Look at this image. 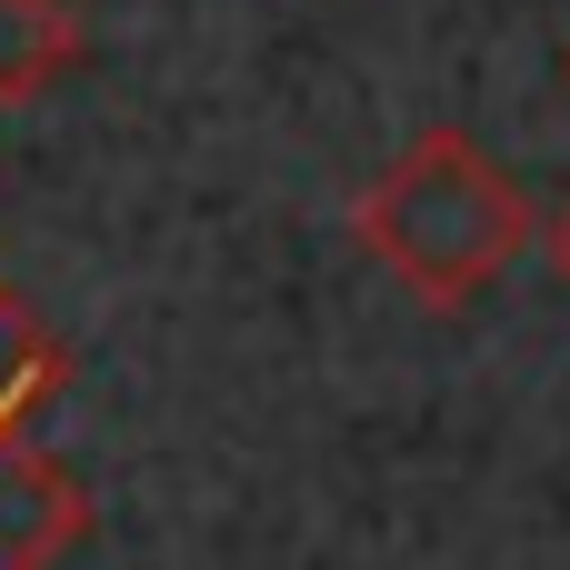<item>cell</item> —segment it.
Segmentation results:
<instances>
[{"label":"cell","instance_id":"obj_1","mask_svg":"<svg viewBox=\"0 0 570 570\" xmlns=\"http://www.w3.org/2000/svg\"><path fill=\"white\" fill-rule=\"evenodd\" d=\"M361 250L431 311L491 291L521 250H531V200L521 180L461 140V130H421L371 190H361Z\"/></svg>","mask_w":570,"mask_h":570},{"label":"cell","instance_id":"obj_4","mask_svg":"<svg viewBox=\"0 0 570 570\" xmlns=\"http://www.w3.org/2000/svg\"><path fill=\"white\" fill-rule=\"evenodd\" d=\"M80 60V10L70 0H0V100L50 90Z\"/></svg>","mask_w":570,"mask_h":570},{"label":"cell","instance_id":"obj_3","mask_svg":"<svg viewBox=\"0 0 570 570\" xmlns=\"http://www.w3.org/2000/svg\"><path fill=\"white\" fill-rule=\"evenodd\" d=\"M70 391V351L30 321V301L0 281V431H40L50 401Z\"/></svg>","mask_w":570,"mask_h":570},{"label":"cell","instance_id":"obj_2","mask_svg":"<svg viewBox=\"0 0 570 570\" xmlns=\"http://www.w3.org/2000/svg\"><path fill=\"white\" fill-rule=\"evenodd\" d=\"M90 531V491L40 431H0V570H60Z\"/></svg>","mask_w":570,"mask_h":570},{"label":"cell","instance_id":"obj_5","mask_svg":"<svg viewBox=\"0 0 570 570\" xmlns=\"http://www.w3.org/2000/svg\"><path fill=\"white\" fill-rule=\"evenodd\" d=\"M551 261H561V281H570V210L551 220Z\"/></svg>","mask_w":570,"mask_h":570}]
</instances>
